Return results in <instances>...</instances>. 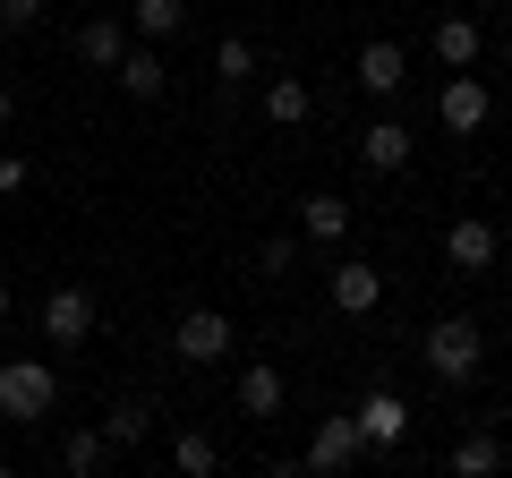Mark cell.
<instances>
[{"instance_id":"1","label":"cell","mask_w":512,"mask_h":478,"mask_svg":"<svg viewBox=\"0 0 512 478\" xmlns=\"http://www.w3.org/2000/svg\"><path fill=\"white\" fill-rule=\"evenodd\" d=\"M478 368H487V333H478L470 316H436V325H427V376H436V385H470Z\"/></svg>"},{"instance_id":"2","label":"cell","mask_w":512,"mask_h":478,"mask_svg":"<svg viewBox=\"0 0 512 478\" xmlns=\"http://www.w3.org/2000/svg\"><path fill=\"white\" fill-rule=\"evenodd\" d=\"M52 402H60V376L43 368V359H9V368H0V419L35 427V419H52Z\"/></svg>"},{"instance_id":"3","label":"cell","mask_w":512,"mask_h":478,"mask_svg":"<svg viewBox=\"0 0 512 478\" xmlns=\"http://www.w3.org/2000/svg\"><path fill=\"white\" fill-rule=\"evenodd\" d=\"M231 342H239V333H231V316H222V308H188L180 325H171V350H180L188 368H222Z\"/></svg>"},{"instance_id":"4","label":"cell","mask_w":512,"mask_h":478,"mask_svg":"<svg viewBox=\"0 0 512 478\" xmlns=\"http://www.w3.org/2000/svg\"><path fill=\"white\" fill-rule=\"evenodd\" d=\"M359 453H376V444H367L359 410H350V419H325V427L308 436V453H299V470H316V478H342V470H350Z\"/></svg>"},{"instance_id":"5","label":"cell","mask_w":512,"mask_h":478,"mask_svg":"<svg viewBox=\"0 0 512 478\" xmlns=\"http://www.w3.org/2000/svg\"><path fill=\"white\" fill-rule=\"evenodd\" d=\"M495 257H504V231H495L487 214H461L453 231H444V265H453V274H495Z\"/></svg>"},{"instance_id":"6","label":"cell","mask_w":512,"mask_h":478,"mask_svg":"<svg viewBox=\"0 0 512 478\" xmlns=\"http://www.w3.org/2000/svg\"><path fill=\"white\" fill-rule=\"evenodd\" d=\"M86 333H94V291H86V282H60V291L43 299V342H52V350H77Z\"/></svg>"},{"instance_id":"7","label":"cell","mask_w":512,"mask_h":478,"mask_svg":"<svg viewBox=\"0 0 512 478\" xmlns=\"http://www.w3.org/2000/svg\"><path fill=\"white\" fill-rule=\"evenodd\" d=\"M359 427H367V444H376V453H402L410 444V402L402 393H359Z\"/></svg>"},{"instance_id":"8","label":"cell","mask_w":512,"mask_h":478,"mask_svg":"<svg viewBox=\"0 0 512 478\" xmlns=\"http://www.w3.org/2000/svg\"><path fill=\"white\" fill-rule=\"evenodd\" d=\"M410 86V52H402V43H359V94H376V103H384V94H402Z\"/></svg>"},{"instance_id":"9","label":"cell","mask_w":512,"mask_h":478,"mask_svg":"<svg viewBox=\"0 0 512 478\" xmlns=\"http://www.w3.org/2000/svg\"><path fill=\"white\" fill-rule=\"evenodd\" d=\"M376 299H384V274H376L367 257H342V265H333V308H342V316H367Z\"/></svg>"},{"instance_id":"10","label":"cell","mask_w":512,"mask_h":478,"mask_svg":"<svg viewBox=\"0 0 512 478\" xmlns=\"http://www.w3.org/2000/svg\"><path fill=\"white\" fill-rule=\"evenodd\" d=\"M111 86H120L128 103H154V94L171 86V69H163V60H154V43H128V60H120V69H111Z\"/></svg>"},{"instance_id":"11","label":"cell","mask_w":512,"mask_h":478,"mask_svg":"<svg viewBox=\"0 0 512 478\" xmlns=\"http://www.w3.org/2000/svg\"><path fill=\"white\" fill-rule=\"evenodd\" d=\"M436 111H444V129H453V137H478V129H487V111H495V103H487V86H478V77H453Z\"/></svg>"},{"instance_id":"12","label":"cell","mask_w":512,"mask_h":478,"mask_svg":"<svg viewBox=\"0 0 512 478\" xmlns=\"http://www.w3.org/2000/svg\"><path fill=\"white\" fill-rule=\"evenodd\" d=\"M77 60L111 77V69L128 60V26H120V18H86V26H77Z\"/></svg>"},{"instance_id":"13","label":"cell","mask_w":512,"mask_h":478,"mask_svg":"<svg viewBox=\"0 0 512 478\" xmlns=\"http://www.w3.org/2000/svg\"><path fill=\"white\" fill-rule=\"evenodd\" d=\"M350 222H359V214H350V197H333V188L299 197V231H308V239H325V248H333V239H350Z\"/></svg>"},{"instance_id":"14","label":"cell","mask_w":512,"mask_h":478,"mask_svg":"<svg viewBox=\"0 0 512 478\" xmlns=\"http://www.w3.org/2000/svg\"><path fill=\"white\" fill-rule=\"evenodd\" d=\"M359 163L367 171H402L410 163V129H402V120H367V129H359Z\"/></svg>"},{"instance_id":"15","label":"cell","mask_w":512,"mask_h":478,"mask_svg":"<svg viewBox=\"0 0 512 478\" xmlns=\"http://www.w3.org/2000/svg\"><path fill=\"white\" fill-rule=\"evenodd\" d=\"M103 436L120 444V453H137V444L154 436V402H137V393H120V402L103 410Z\"/></svg>"},{"instance_id":"16","label":"cell","mask_w":512,"mask_h":478,"mask_svg":"<svg viewBox=\"0 0 512 478\" xmlns=\"http://www.w3.org/2000/svg\"><path fill=\"white\" fill-rule=\"evenodd\" d=\"M427 52H436L444 69H470V60L487 52V35H478V18H444L436 35H427Z\"/></svg>"},{"instance_id":"17","label":"cell","mask_w":512,"mask_h":478,"mask_svg":"<svg viewBox=\"0 0 512 478\" xmlns=\"http://www.w3.org/2000/svg\"><path fill=\"white\" fill-rule=\"evenodd\" d=\"M265 120H274V129H299V120H316L308 77H274V86H265Z\"/></svg>"},{"instance_id":"18","label":"cell","mask_w":512,"mask_h":478,"mask_svg":"<svg viewBox=\"0 0 512 478\" xmlns=\"http://www.w3.org/2000/svg\"><path fill=\"white\" fill-rule=\"evenodd\" d=\"M282 402H291L282 368H248L239 376V410H248V419H282Z\"/></svg>"},{"instance_id":"19","label":"cell","mask_w":512,"mask_h":478,"mask_svg":"<svg viewBox=\"0 0 512 478\" xmlns=\"http://www.w3.org/2000/svg\"><path fill=\"white\" fill-rule=\"evenodd\" d=\"M504 461H512V453H504V436H487V427H470V436L453 444V470H461V478H495Z\"/></svg>"},{"instance_id":"20","label":"cell","mask_w":512,"mask_h":478,"mask_svg":"<svg viewBox=\"0 0 512 478\" xmlns=\"http://www.w3.org/2000/svg\"><path fill=\"white\" fill-rule=\"evenodd\" d=\"M128 26H137L146 43H171L188 26V0H128Z\"/></svg>"},{"instance_id":"21","label":"cell","mask_w":512,"mask_h":478,"mask_svg":"<svg viewBox=\"0 0 512 478\" xmlns=\"http://www.w3.org/2000/svg\"><path fill=\"white\" fill-rule=\"evenodd\" d=\"M111 453H120V444H111V436H103V427H77V436H69V444H60V461H69V470H77V478H94V470H111Z\"/></svg>"},{"instance_id":"22","label":"cell","mask_w":512,"mask_h":478,"mask_svg":"<svg viewBox=\"0 0 512 478\" xmlns=\"http://www.w3.org/2000/svg\"><path fill=\"white\" fill-rule=\"evenodd\" d=\"M171 470H180V478H214L222 470V444L188 427V436H171Z\"/></svg>"},{"instance_id":"23","label":"cell","mask_w":512,"mask_h":478,"mask_svg":"<svg viewBox=\"0 0 512 478\" xmlns=\"http://www.w3.org/2000/svg\"><path fill=\"white\" fill-rule=\"evenodd\" d=\"M214 77H222V94L248 86V77H256V43H248V35H222V43H214Z\"/></svg>"},{"instance_id":"24","label":"cell","mask_w":512,"mask_h":478,"mask_svg":"<svg viewBox=\"0 0 512 478\" xmlns=\"http://www.w3.org/2000/svg\"><path fill=\"white\" fill-rule=\"evenodd\" d=\"M43 9H52V0H0V35H26V26H43Z\"/></svg>"},{"instance_id":"25","label":"cell","mask_w":512,"mask_h":478,"mask_svg":"<svg viewBox=\"0 0 512 478\" xmlns=\"http://www.w3.org/2000/svg\"><path fill=\"white\" fill-rule=\"evenodd\" d=\"M291 257H299V239H291V231H274L265 248H256V265H265V274H291Z\"/></svg>"},{"instance_id":"26","label":"cell","mask_w":512,"mask_h":478,"mask_svg":"<svg viewBox=\"0 0 512 478\" xmlns=\"http://www.w3.org/2000/svg\"><path fill=\"white\" fill-rule=\"evenodd\" d=\"M26 180H35V163H26V154H0V197H18Z\"/></svg>"},{"instance_id":"27","label":"cell","mask_w":512,"mask_h":478,"mask_svg":"<svg viewBox=\"0 0 512 478\" xmlns=\"http://www.w3.org/2000/svg\"><path fill=\"white\" fill-rule=\"evenodd\" d=\"M9 120H18V86H9V77H0V129H9Z\"/></svg>"},{"instance_id":"28","label":"cell","mask_w":512,"mask_h":478,"mask_svg":"<svg viewBox=\"0 0 512 478\" xmlns=\"http://www.w3.org/2000/svg\"><path fill=\"white\" fill-rule=\"evenodd\" d=\"M9 316H18V282L0 274V325H9Z\"/></svg>"},{"instance_id":"29","label":"cell","mask_w":512,"mask_h":478,"mask_svg":"<svg viewBox=\"0 0 512 478\" xmlns=\"http://www.w3.org/2000/svg\"><path fill=\"white\" fill-rule=\"evenodd\" d=\"M478 9H512V0H478Z\"/></svg>"},{"instance_id":"30","label":"cell","mask_w":512,"mask_h":478,"mask_svg":"<svg viewBox=\"0 0 512 478\" xmlns=\"http://www.w3.org/2000/svg\"><path fill=\"white\" fill-rule=\"evenodd\" d=\"M504 257H512V222H504Z\"/></svg>"},{"instance_id":"31","label":"cell","mask_w":512,"mask_h":478,"mask_svg":"<svg viewBox=\"0 0 512 478\" xmlns=\"http://www.w3.org/2000/svg\"><path fill=\"white\" fill-rule=\"evenodd\" d=\"M0 478H9V453H0Z\"/></svg>"},{"instance_id":"32","label":"cell","mask_w":512,"mask_h":478,"mask_svg":"<svg viewBox=\"0 0 512 478\" xmlns=\"http://www.w3.org/2000/svg\"><path fill=\"white\" fill-rule=\"evenodd\" d=\"M504 69H512V43H504Z\"/></svg>"},{"instance_id":"33","label":"cell","mask_w":512,"mask_h":478,"mask_svg":"<svg viewBox=\"0 0 512 478\" xmlns=\"http://www.w3.org/2000/svg\"><path fill=\"white\" fill-rule=\"evenodd\" d=\"M504 359H512V350H504Z\"/></svg>"}]
</instances>
